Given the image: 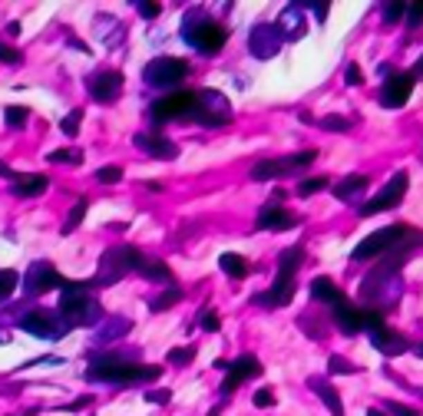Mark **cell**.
Listing matches in <instances>:
<instances>
[{
    "label": "cell",
    "instance_id": "obj_15",
    "mask_svg": "<svg viewBox=\"0 0 423 416\" xmlns=\"http://www.w3.org/2000/svg\"><path fill=\"white\" fill-rule=\"evenodd\" d=\"M248 50H252L255 59L278 57V50H281V30L274 27V23H258V27H252V33H248Z\"/></svg>",
    "mask_w": 423,
    "mask_h": 416
},
{
    "label": "cell",
    "instance_id": "obj_11",
    "mask_svg": "<svg viewBox=\"0 0 423 416\" xmlns=\"http://www.w3.org/2000/svg\"><path fill=\"white\" fill-rule=\"evenodd\" d=\"M410 189V176L404 172V169H397L391 176V182L380 189L370 202H364L361 205V215H377V211H387V208H397L400 202H404V195H407Z\"/></svg>",
    "mask_w": 423,
    "mask_h": 416
},
{
    "label": "cell",
    "instance_id": "obj_32",
    "mask_svg": "<svg viewBox=\"0 0 423 416\" xmlns=\"http://www.w3.org/2000/svg\"><path fill=\"white\" fill-rule=\"evenodd\" d=\"M139 274L146 278V281H169L172 278V271L166 267V261H142V267H139Z\"/></svg>",
    "mask_w": 423,
    "mask_h": 416
},
{
    "label": "cell",
    "instance_id": "obj_28",
    "mask_svg": "<svg viewBox=\"0 0 423 416\" xmlns=\"http://www.w3.org/2000/svg\"><path fill=\"white\" fill-rule=\"evenodd\" d=\"M311 297H314V301H324V304H341V301H348V297L341 294V287H337L331 278H324V274L311 281Z\"/></svg>",
    "mask_w": 423,
    "mask_h": 416
},
{
    "label": "cell",
    "instance_id": "obj_43",
    "mask_svg": "<svg viewBox=\"0 0 423 416\" xmlns=\"http://www.w3.org/2000/svg\"><path fill=\"white\" fill-rule=\"evenodd\" d=\"M400 17H407V3H400V0H393L384 7V23H397Z\"/></svg>",
    "mask_w": 423,
    "mask_h": 416
},
{
    "label": "cell",
    "instance_id": "obj_20",
    "mask_svg": "<svg viewBox=\"0 0 423 416\" xmlns=\"http://www.w3.org/2000/svg\"><path fill=\"white\" fill-rule=\"evenodd\" d=\"M133 146L142 149V152H149V155H156V159H176V155H179V146H176L172 139H166V135H156V133L133 135Z\"/></svg>",
    "mask_w": 423,
    "mask_h": 416
},
{
    "label": "cell",
    "instance_id": "obj_12",
    "mask_svg": "<svg viewBox=\"0 0 423 416\" xmlns=\"http://www.w3.org/2000/svg\"><path fill=\"white\" fill-rule=\"evenodd\" d=\"M192 119H198L202 126H212V129L215 126H225L228 119H232V103H228L222 93H215V89H202Z\"/></svg>",
    "mask_w": 423,
    "mask_h": 416
},
{
    "label": "cell",
    "instance_id": "obj_31",
    "mask_svg": "<svg viewBox=\"0 0 423 416\" xmlns=\"http://www.w3.org/2000/svg\"><path fill=\"white\" fill-rule=\"evenodd\" d=\"M179 301H182V287H179V284H172L169 291H162L159 297H152V301H149V311L152 314L169 311V308H172V304H179Z\"/></svg>",
    "mask_w": 423,
    "mask_h": 416
},
{
    "label": "cell",
    "instance_id": "obj_1",
    "mask_svg": "<svg viewBox=\"0 0 423 416\" xmlns=\"http://www.w3.org/2000/svg\"><path fill=\"white\" fill-rule=\"evenodd\" d=\"M159 367L156 363H129V360H120L116 354H100L90 360L86 367V380H96V384H120V386H129V384H152L159 380Z\"/></svg>",
    "mask_w": 423,
    "mask_h": 416
},
{
    "label": "cell",
    "instance_id": "obj_54",
    "mask_svg": "<svg viewBox=\"0 0 423 416\" xmlns=\"http://www.w3.org/2000/svg\"><path fill=\"white\" fill-rule=\"evenodd\" d=\"M0 176H3V178H14L17 172H10V165H7V162H0Z\"/></svg>",
    "mask_w": 423,
    "mask_h": 416
},
{
    "label": "cell",
    "instance_id": "obj_58",
    "mask_svg": "<svg viewBox=\"0 0 423 416\" xmlns=\"http://www.w3.org/2000/svg\"><path fill=\"white\" fill-rule=\"evenodd\" d=\"M417 73H420V76H423V57H420V63H417Z\"/></svg>",
    "mask_w": 423,
    "mask_h": 416
},
{
    "label": "cell",
    "instance_id": "obj_51",
    "mask_svg": "<svg viewBox=\"0 0 423 416\" xmlns=\"http://www.w3.org/2000/svg\"><path fill=\"white\" fill-rule=\"evenodd\" d=\"M0 63H7V66H10V63H20V53H17L14 46H7V44H0Z\"/></svg>",
    "mask_w": 423,
    "mask_h": 416
},
{
    "label": "cell",
    "instance_id": "obj_4",
    "mask_svg": "<svg viewBox=\"0 0 423 416\" xmlns=\"http://www.w3.org/2000/svg\"><path fill=\"white\" fill-rule=\"evenodd\" d=\"M142 254H139V248H133V245H116V248H109V252L103 254V261H100V271H96V281L100 287H106V284H116L126 274V271H133V267H142Z\"/></svg>",
    "mask_w": 423,
    "mask_h": 416
},
{
    "label": "cell",
    "instance_id": "obj_25",
    "mask_svg": "<svg viewBox=\"0 0 423 416\" xmlns=\"http://www.w3.org/2000/svg\"><path fill=\"white\" fill-rule=\"evenodd\" d=\"M46 185H50V178L40 176V172H27V176L17 172L10 178V195H17V198H33V195H44Z\"/></svg>",
    "mask_w": 423,
    "mask_h": 416
},
{
    "label": "cell",
    "instance_id": "obj_13",
    "mask_svg": "<svg viewBox=\"0 0 423 416\" xmlns=\"http://www.w3.org/2000/svg\"><path fill=\"white\" fill-rule=\"evenodd\" d=\"M361 294L367 297V301H374V304H380L384 297H397L400 294V281H397V271H391V267H377V271H370L367 278H364L361 284Z\"/></svg>",
    "mask_w": 423,
    "mask_h": 416
},
{
    "label": "cell",
    "instance_id": "obj_29",
    "mask_svg": "<svg viewBox=\"0 0 423 416\" xmlns=\"http://www.w3.org/2000/svg\"><path fill=\"white\" fill-rule=\"evenodd\" d=\"M304 265V248L301 245H291L285 252L278 254V274H288V278H294V271Z\"/></svg>",
    "mask_w": 423,
    "mask_h": 416
},
{
    "label": "cell",
    "instance_id": "obj_49",
    "mask_svg": "<svg viewBox=\"0 0 423 416\" xmlns=\"http://www.w3.org/2000/svg\"><path fill=\"white\" fill-rule=\"evenodd\" d=\"M136 10H139V17H146V20H156V17L162 14L159 3H142V0H136Z\"/></svg>",
    "mask_w": 423,
    "mask_h": 416
},
{
    "label": "cell",
    "instance_id": "obj_34",
    "mask_svg": "<svg viewBox=\"0 0 423 416\" xmlns=\"http://www.w3.org/2000/svg\"><path fill=\"white\" fill-rule=\"evenodd\" d=\"M50 162H60V165H79L83 162V149H53L50 155H46Z\"/></svg>",
    "mask_w": 423,
    "mask_h": 416
},
{
    "label": "cell",
    "instance_id": "obj_52",
    "mask_svg": "<svg viewBox=\"0 0 423 416\" xmlns=\"http://www.w3.org/2000/svg\"><path fill=\"white\" fill-rule=\"evenodd\" d=\"M311 14H314V20H324L328 17V0H311V3H304Z\"/></svg>",
    "mask_w": 423,
    "mask_h": 416
},
{
    "label": "cell",
    "instance_id": "obj_35",
    "mask_svg": "<svg viewBox=\"0 0 423 416\" xmlns=\"http://www.w3.org/2000/svg\"><path fill=\"white\" fill-rule=\"evenodd\" d=\"M321 189H328V178H324V176H317V178H304L301 185L294 189V195H298V198H311V195H317Z\"/></svg>",
    "mask_w": 423,
    "mask_h": 416
},
{
    "label": "cell",
    "instance_id": "obj_47",
    "mask_svg": "<svg viewBox=\"0 0 423 416\" xmlns=\"http://www.w3.org/2000/svg\"><path fill=\"white\" fill-rule=\"evenodd\" d=\"M198 324H202V330H209V334H215V330L222 327V321H218V314H215V311H205L202 317H198Z\"/></svg>",
    "mask_w": 423,
    "mask_h": 416
},
{
    "label": "cell",
    "instance_id": "obj_33",
    "mask_svg": "<svg viewBox=\"0 0 423 416\" xmlns=\"http://www.w3.org/2000/svg\"><path fill=\"white\" fill-rule=\"evenodd\" d=\"M86 208H90V202H86V198H76L73 211H70V218L63 222V235H70V231H76V228L83 225V218H86Z\"/></svg>",
    "mask_w": 423,
    "mask_h": 416
},
{
    "label": "cell",
    "instance_id": "obj_23",
    "mask_svg": "<svg viewBox=\"0 0 423 416\" xmlns=\"http://www.w3.org/2000/svg\"><path fill=\"white\" fill-rule=\"evenodd\" d=\"M298 218L281 205H265L261 208V215H258V228L261 231H288V228H294Z\"/></svg>",
    "mask_w": 423,
    "mask_h": 416
},
{
    "label": "cell",
    "instance_id": "obj_55",
    "mask_svg": "<svg viewBox=\"0 0 423 416\" xmlns=\"http://www.w3.org/2000/svg\"><path fill=\"white\" fill-rule=\"evenodd\" d=\"M142 189H149V192H162V185H159V182H142Z\"/></svg>",
    "mask_w": 423,
    "mask_h": 416
},
{
    "label": "cell",
    "instance_id": "obj_16",
    "mask_svg": "<svg viewBox=\"0 0 423 416\" xmlns=\"http://www.w3.org/2000/svg\"><path fill=\"white\" fill-rule=\"evenodd\" d=\"M50 287H66V281H63L60 274H57V267L46 265V261H37V265H30L27 278H24V294H27V297H37V294H44V291H50Z\"/></svg>",
    "mask_w": 423,
    "mask_h": 416
},
{
    "label": "cell",
    "instance_id": "obj_27",
    "mask_svg": "<svg viewBox=\"0 0 423 416\" xmlns=\"http://www.w3.org/2000/svg\"><path fill=\"white\" fill-rule=\"evenodd\" d=\"M129 330H133L129 317H103V324L96 327V341L109 343V341H116V337H126Z\"/></svg>",
    "mask_w": 423,
    "mask_h": 416
},
{
    "label": "cell",
    "instance_id": "obj_45",
    "mask_svg": "<svg viewBox=\"0 0 423 416\" xmlns=\"http://www.w3.org/2000/svg\"><path fill=\"white\" fill-rule=\"evenodd\" d=\"M384 406H387V413H391V416H420L413 406H407V403H397V400H387Z\"/></svg>",
    "mask_w": 423,
    "mask_h": 416
},
{
    "label": "cell",
    "instance_id": "obj_9",
    "mask_svg": "<svg viewBox=\"0 0 423 416\" xmlns=\"http://www.w3.org/2000/svg\"><path fill=\"white\" fill-rule=\"evenodd\" d=\"M185 76H189V63H185V59H176V57H156L152 63H146V70H142V79H146V86H152V89L176 86Z\"/></svg>",
    "mask_w": 423,
    "mask_h": 416
},
{
    "label": "cell",
    "instance_id": "obj_8",
    "mask_svg": "<svg viewBox=\"0 0 423 416\" xmlns=\"http://www.w3.org/2000/svg\"><path fill=\"white\" fill-rule=\"evenodd\" d=\"M407 231H410L407 225H387V228H380V231H370V235L350 252V261H370V258H377V254H387L400 238H407Z\"/></svg>",
    "mask_w": 423,
    "mask_h": 416
},
{
    "label": "cell",
    "instance_id": "obj_37",
    "mask_svg": "<svg viewBox=\"0 0 423 416\" xmlns=\"http://www.w3.org/2000/svg\"><path fill=\"white\" fill-rule=\"evenodd\" d=\"M298 327H301L311 341H321V337H324V327H321V321H317V317H311V314H301V317H298Z\"/></svg>",
    "mask_w": 423,
    "mask_h": 416
},
{
    "label": "cell",
    "instance_id": "obj_5",
    "mask_svg": "<svg viewBox=\"0 0 423 416\" xmlns=\"http://www.w3.org/2000/svg\"><path fill=\"white\" fill-rule=\"evenodd\" d=\"M196 103H198V93H192V89L169 93V96H162V100H156V103L149 106V119L156 122V126L172 122V119H192Z\"/></svg>",
    "mask_w": 423,
    "mask_h": 416
},
{
    "label": "cell",
    "instance_id": "obj_26",
    "mask_svg": "<svg viewBox=\"0 0 423 416\" xmlns=\"http://www.w3.org/2000/svg\"><path fill=\"white\" fill-rule=\"evenodd\" d=\"M308 386H311L317 397L324 400V406L331 410V416H344V403H341V393H337V390H334V386L328 384L324 377H311V380H308Z\"/></svg>",
    "mask_w": 423,
    "mask_h": 416
},
{
    "label": "cell",
    "instance_id": "obj_39",
    "mask_svg": "<svg viewBox=\"0 0 423 416\" xmlns=\"http://www.w3.org/2000/svg\"><path fill=\"white\" fill-rule=\"evenodd\" d=\"M3 122L14 126V129L27 126V106H7V109H3Z\"/></svg>",
    "mask_w": 423,
    "mask_h": 416
},
{
    "label": "cell",
    "instance_id": "obj_2",
    "mask_svg": "<svg viewBox=\"0 0 423 416\" xmlns=\"http://www.w3.org/2000/svg\"><path fill=\"white\" fill-rule=\"evenodd\" d=\"M60 317L70 327H90V324H103V308L100 301L90 294V284H73L66 281L60 294Z\"/></svg>",
    "mask_w": 423,
    "mask_h": 416
},
{
    "label": "cell",
    "instance_id": "obj_18",
    "mask_svg": "<svg viewBox=\"0 0 423 416\" xmlns=\"http://www.w3.org/2000/svg\"><path fill=\"white\" fill-rule=\"evenodd\" d=\"M86 89H90V96L96 103H113L122 93V73L120 70H100V73L90 76Z\"/></svg>",
    "mask_w": 423,
    "mask_h": 416
},
{
    "label": "cell",
    "instance_id": "obj_40",
    "mask_svg": "<svg viewBox=\"0 0 423 416\" xmlns=\"http://www.w3.org/2000/svg\"><path fill=\"white\" fill-rule=\"evenodd\" d=\"M328 373H344V377H348V373H357V367L350 363L348 357L331 354V357H328Z\"/></svg>",
    "mask_w": 423,
    "mask_h": 416
},
{
    "label": "cell",
    "instance_id": "obj_59",
    "mask_svg": "<svg viewBox=\"0 0 423 416\" xmlns=\"http://www.w3.org/2000/svg\"><path fill=\"white\" fill-rule=\"evenodd\" d=\"M417 357H423V343H420V347H417Z\"/></svg>",
    "mask_w": 423,
    "mask_h": 416
},
{
    "label": "cell",
    "instance_id": "obj_38",
    "mask_svg": "<svg viewBox=\"0 0 423 416\" xmlns=\"http://www.w3.org/2000/svg\"><path fill=\"white\" fill-rule=\"evenodd\" d=\"M17 284H20V274H17V271H0V304L14 294Z\"/></svg>",
    "mask_w": 423,
    "mask_h": 416
},
{
    "label": "cell",
    "instance_id": "obj_57",
    "mask_svg": "<svg viewBox=\"0 0 423 416\" xmlns=\"http://www.w3.org/2000/svg\"><path fill=\"white\" fill-rule=\"evenodd\" d=\"M367 416H384V413L380 410H367Z\"/></svg>",
    "mask_w": 423,
    "mask_h": 416
},
{
    "label": "cell",
    "instance_id": "obj_6",
    "mask_svg": "<svg viewBox=\"0 0 423 416\" xmlns=\"http://www.w3.org/2000/svg\"><path fill=\"white\" fill-rule=\"evenodd\" d=\"M314 159H317L314 149L294 152V155H288V159H265V162H258L255 169H252V178H255V182H272V178L298 176V172H304Z\"/></svg>",
    "mask_w": 423,
    "mask_h": 416
},
{
    "label": "cell",
    "instance_id": "obj_22",
    "mask_svg": "<svg viewBox=\"0 0 423 416\" xmlns=\"http://www.w3.org/2000/svg\"><path fill=\"white\" fill-rule=\"evenodd\" d=\"M367 185H370V178L354 172V176L341 178L331 192H334V198H337V202H344V205H357V202L364 198V192H367Z\"/></svg>",
    "mask_w": 423,
    "mask_h": 416
},
{
    "label": "cell",
    "instance_id": "obj_36",
    "mask_svg": "<svg viewBox=\"0 0 423 416\" xmlns=\"http://www.w3.org/2000/svg\"><path fill=\"white\" fill-rule=\"evenodd\" d=\"M317 126H321V129H328V133H348V129L354 126V122H350L348 116H337V113H331V116H324V119H321Z\"/></svg>",
    "mask_w": 423,
    "mask_h": 416
},
{
    "label": "cell",
    "instance_id": "obj_30",
    "mask_svg": "<svg viewBox=\"0 0 423 416\" xmlns=\"http://www.w3.org/2000/svg\"><path fill=\"white\" fill-rule=\"evenodd\" d=\"M218 267L225 271L228 278H235V281H242L245 274H248V261H245L242 254H235V252L222 254V258H218Z\"/></svg>",
    "mask_w": 423,
    "mask_h": 416
},
{
    "label": "cell",
    "instance_id": "obj_24",
    "mask_svg": "<svg viewBox=\"0 0 423 416\" xmlns=\"http://www.w3.org/2000/svg\"><path fill=\"white\" fill-rule=\"evenodd\" d=\"M304 3H288L285 10L278 14V23L274 27L278 30H285V37H291V40H298L304 30H308V20H304Z\"/></svg>",
    "mask_w": 423,
    "mask_h": 416
},
{
    "label": "cell",
    "instance_id": "obj_50",
    "mask_svg": "<svg viewBox=\"0 0 423 416\" xmlns=\"http://www.w3.org/2000/svg\"><path fill=\"white\" fill-rule=\"evenodd\" d=\"M407 23H410V27H420V23H423V0H420V3H410V7H407Z\"/></svg>",
    "mask_w": 423,
    "mask_h": 416
},
{
    "label": "cell",
    "instance_id": "obj_41",
    "mask_svg": "<svg viewBox=\"0 0 423 416\" xmlns=\"http://www.w3.org/2000/svg\"><path fill=\"white\" fill-rule=\"evenodd\" d=\"M192 357H196V347H172L169 350V363L172 367H185V363H192Z\"/></svg>",
    "mask_w": 423,
    "mask_h": 416
},
{
    "label": "cell",
    "instance_id": "obj_3",
    "mask_svg": "<svg viewBox=\"0 0 423 416\" xmlns=\"http://www.w3.org/2000/svg\"><path fill=\"white\" fill-rule=\"evenodd\" d=\"M182 40L192 46V50H202V53H218L228 40V30L222 23H215L209 14L202 10H189L182 17Z\"/></svg>",
    "mask_w": 423,
    "mask_h": 416
},
{
    "label": "cell",
    "instance_id": "obj_46",
    "mask_svg": "<svg viewBox=\"0 0 423 416\" xmlns=\"http://www.w3.org/2000/svg\"><path fill=\"white\" fill-rule=\"evenodd\" d=\"M252 400H255L258 410H268V406H274V393L268 390V386H261V390H258V393L252 397Z\"/></svg>",
    "mask_w": 423,
    "mask_h": 416
},
{
    "label": "cell",
    "instance_id": "obj_14",
    "mask_svg": "<svg viewBox=\"0 0 423 416\" xmlns=\"http://www.w3.org/2000/svg\"><path fill=\"white\" fill-rule=\"evenodd\" d=\"M252 377H261V360L252 354H242L238 360L228 363V377H225V384H222V390H218V397L228 403V397L235 393V386L245 384V380H252Z\"/></svg>",
    "mask_w": 423,
    "mask_h": 416
},
{
    "label": "cell",
    "instance_id": "obj_19",
    "mask_svg": "<svg viewBox=\"0 0 423 416\" xmlns=\"http://www.w3.org/2000/svg\"><path fill=\"white\" fill-rule=\"evenodd\" d=\"M291 297H294V278L278 274L272 287H268V291H261V294H255L252 301L261 304V308H285V304H291Z\"/></svg>",
    "mask_w": 423,
    "mask_h": 416
},
{
    "label": "cell",
    "instance_id": "obj_42",
    "mask_svg": "<svg viewBox=\"0 0 423 416\" xmlns=\"http://www.w3.org/2000/svg\"><path fill=\"white\" fill-rule=\"evenodd\" d=\"M79 122H83V109H70V116L60 119L63 135H76V133H79Z\"/></svg>",
    "mask_w": 423,
    "mask_h": 416
},
{
    "label": "cell",
    "instance_id": "obj_53",
    "mask_svg": "<svg viewBox=\"0 0 423 416\" xmlns=\"http://www.w3.org/2000/svg\"><path fill=\"white\" fill-rule=\"evenodd\" d=\"M146 400H149V403H159V406H162V403L172 400V393H169V390H152V393H146Z\"/></svg>",
    "mask_w": 423,
    "mask_h": 416
},
{
    "label": "cell",
    "instance_id": "obj_21",
    "mask_svg": "<svg viewBox=\"0 0 423 416\" xmlns=\"http://www.w3.org/2000/svg\"><path fill=\"white\" fill-rule=\"evenodd\" d=\"M334 327L341 330V334H348L354 337L357 330H364V311H357L350 301H341V304H334Z\"/></svg>",
    "mask_w": 423,
    "mask_h": 416
},
{
    "label": "cell",
    "instance_id": "obj_56",
    "mask_svg": "<svg viewBox=\"0 0 423 416\" xmlns=\"http://www.w3.org/2000/svg\"><path fill=\"white\" fill-rule=\"evenodd\" d=\"M7 33H10V37H17V33H20V23H17V20H14V23H7Z\"/></svg>",
    "mask_w": 423,
    "mask_h": 416
},
{
    "label": "cell",
    "instance_id": "obj_17",
    "mask_svg": "<svg viewBox=\"0 0 423 416\" xmlns=\"http://www.w3.org/2000/svg\"><path fill=\"white\" fill-rule=\"evenodd\" d=\"M417 86V76L413 73H393L391 79H384V89H380V103L387 109H400V106L410 100V93Z\"/></svg>",
    "mask_w": 423,
    "mask_h": 416
},
{
    "label": "cell",
    "instance_id": "obj_10",
    "mask_svg": "<svg viewBox=\"0 0 423 416\" xmlns=\"http://www.w3.org/2000/svg\"><path fill=\"white\" fill-rule=\"evenodd\" d=\"M20 327H24L27 334H33V337H44V341H60L63 334L70 330V324L60 317V311H46V308L27 311L20 317Z\"/></svg>",
    "mask_w": 423,
    "mask_h": 416
},
{
    "label": "cell",
    "instance_id": "obj_44",
    "mask_svg": "<svg viewBox=\"0 0 423 416\" xmlns=\"http://www.w3.org/2000/svg\"><path fill=\"white\" fill-rule=\"evenodd\" d=\"M96 178H100L103 185H113V182H120V178H122V169H120V165H103V169L96 172Z\"/></svg>",
    "mask_w": 423,
    "mask_h": 416
},
{
    "label": "cell",
    "instance_id": "obj_48",
    "mask_svg": "<svg viewBox=\"0 0 423 416\" xmlns=\"http://www.w3.org/2000/svg\"><path fill=\"white\" fill-rule=\"evenodd\" d=\"M344 79H348V86H361L364 83V70L357 63H348V70H344Z\"/></svg>",
    "mask_w": 423,
    "mask_h": 416
},
{
    "label": "cell",
    "instance_id": "obj_7",
    "mask_svg": "<svg viewBox=\"0 0 423 416\" xmlns=\"http://www.w3.org/2000/svg\"><path fill=\"white\" fill-rule=\"evenodd\" d=\"M364 330L370 334V343H374L384 357H397V354H404V350H407L404 334L391 330L380 311H364Z\"/></svg>",
    "mask_w": 423,
    "mask_h": 416
}]
</instances>
